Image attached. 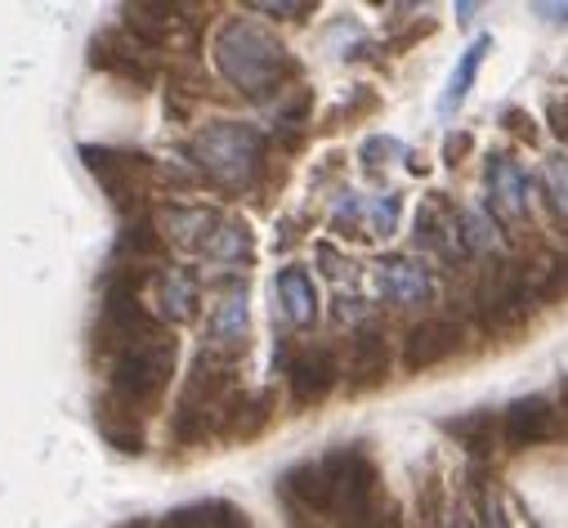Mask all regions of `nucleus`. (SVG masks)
I'll return each instance as SVG.
<instances>
[{
    "mask_svg": "<svg viewBox=\"0 0 568 528\" xmlns=\"http://www.w3.org/2000/svg\"><path fill=\"white\" fill-rule=\"evenodd\" d=\"M215 63L224 81H233L242 94H273L296 68L273 32H264L255 19H229L215 32Z\"/></svg>",
    "mask_w": 568,
    "mask_h": 528,
    "instance_id": "1",
    "label": "nucleus"
},
{
    "mask_svg": "<svg viewBox=\"0 0 568 528\" xmlns=\"http://www.w3.org/2000/svg\"><path fill=\"white\" fill-rule=\"evenodd\" d=\"M175 358H180V345L166 332H158L149 341H139V345L112 354V394H116V404L125 413L158 404V394L175 376Z\"/></svg>",
    "mask_w": 568,
    "mask_h": 528,
    "instance_id": "2",
    "label": "nucleus"
},
{
    "mask_svg": "<svg viewBox=\"0 0 568 528\" xmlns=\"http://www.w3.org/2000/svg\"><path fill=\"white\" fill-rule=\"evenodd\" d=\"M193 158H197V166H202L215 184L242 189V184H251V175L260 171L264 140L255 135L251 125H242V121H215V125H206L202 135L193 140Z\"/></svg>",
    "mask_w": 568,
    "mask_h": 528,
    "instance_id": "3",
    "label": "nucleus"
},
{
    "mask_svg": "<svg viewBox=\"0 0 568 528\" xmlns=\"http://www.w3.org/2000/svg\"><path fill=\"white\" fill-rule=\"evenodd\" d=\"M327 475H332V488H336V510L345 515V524H358L367 528V515H372V497H376V466L372 457L349 444V448H336L323 457Z\"/></svg>",
    "mask_w": 568,
    "mask_h": 528,
    "instance_id": "4",
    "label": "nucleus"
},
{
    "mask_svg": "<svg viewBox=\"0 0 568 528\" xmlns=\"http://www.w3.org/2000/svg\"><path fill=\"white\" fill-rule=\"evenodd\" d=\"M85 166L103 180V189L112 193V202L130 206L134 197H144V184L153 175L149 158H134V153H112V149H81Z\"/></svg>",
    "mask_w": 568,
    "mask_h": 528,
    "instance_id": "5",
    "label": "nucleus"
},
{
    "mask_svg": "<svg viewBox=\"0 0 568 528\" xmlns=\"http://www.w3.org/2000/svg\"><path fill=\"white\" fill-rule=\"evenodd\" d=\"M462 349V327L453 318H425L403 336V367L407 372H430L448 363Z\"/></svg>",
    "mask_w": 568,
    "mask_h": 528,
    "instance_id": "6",
    "label": "nucleus"
},
{
    "mask_svg": "<svg viewBox=\"0 0 568 528\" xmlns=\"http://www.w3.org/2000/svg\"><path fill=\"white\" fill-rule=\"evenodd\" d=\"M287 385H292V399H296L301 408L323 404L327 394L341 385V363H336V354L323 349V345L301 349L296 363H292V372H287Z\"/></svg>",
    "mask_w": 568,
    "mask_h": 528,
    "instance_id": "7",
    "label": "nucleus"
},
{
    "mask_svg": "<svg viewBox=\"0 0 568 528\" xmlns=\"http://www.w3.org/2000/svg\"><path fill=\"white\" fill-rule=\"evenodd\" d=\"M555 435V408L541 399V394H528V399H515L506 413H501V439L506 448L524 453V448H537Z\"/></svg>",
    "mask_w": 568,
    "mask_h": 528,
    "instance_id": "8",
    "label": "nucleus"
},
{
    "mask_svg": "<svg viewBox=\"0 0 568 528\" xmlns=\"http://www.w3.org/2000/svg\"><path fill=\"white\" fill-rule=\"evenodd\" d=\"M484 184H488V206L506 224L528 215V175H524V166L515 158H493L488 171H484Z\"/></svg>",
    "mask_w": 568,
    "mask_h": 528,
    "instance_id": "9",
    "label": "nucleus"
},
{
    "mask_svg": "<svg viewBox=\"0 0 568 528\" xmlns=\"http://www.w3.org/2000/svg\"><path fill=\"white\" fill-rule=\"evenodd\" d=\"M376 287H381V296H385L389 305H420V301H430V292H435L430 270H420L416 260H403V255L381 260Z\"/></svg>",
    "mask_w": 568,
    "mask_h": 528,
    "instance_id": "10",
    "label": "nucleus"
},
{
    "mask_svg": "<svg viewBox=\"0 0 568 528\" xmlns=\"http://www.w3.org/2000/svg\"><path fill=\"white\" fill-rule=\"evenodd\" d=\"M389 367H394V358H389L385 336L363 332L349 345V389H376V385H385L389 380Z\"/></svg>",
    "mask_w": 568,
    "mask_h": 528,
    "instance_id": "11",
    "label": "nucleus"
},
{
    "mask_svg": "<svg viewBox=\"0 0 568 528\" xmlns=\"http://www.w3.org/2000/svg\"><path fill=\"white\" fill-rule=\"evenodd\" d=\"M277 305H282V314H287L296 327H310L318 318V292H314L310 270L287 264V270L277 274Z\"/></svg>",
    "mask_w": 568,
    "mask_h": 528,
    "instance_id": "12",
    "label": "nucleus"
},
{
    "mask_svg": "<svg viewBox=\"0 0 568 528\" xmlns=\"http://www.w3.org/2000/svg\"><path fill=\"white\" fill-rule=\"evenodd\" d=\"M287 493L305 506V510H314V515H327V510H336V488H332V475H327V466L323 461H305V466H296V470H287Z\"/></svg>",
    "mask_w": 568,
    "mask_h": 528,
    "instance_id": "13",
    "label": "nucleus"
},
{
    "mask_svg": "<svg viewBox=\"0 0 568 528\" xmlns=\"http://www.w3.org/2000/svg\"><path fill=\"white\" fill-rule=\"evenodd\" d=\"M246 332H251L246 292H242V287H233V292H229V296H220V305H215L211 341H215V345H229V349H242V345H246Z\"/></svg>",
    "mask_w": 568,
    "mask_h": 528,
    "instance_id": "14",
    "label": "nucleus"
},
{
    "mask_svg": "<svg viewBox=\"0 0 568 528\" xmlns=\"http://www.w3.org/2000/svg\"><path fill=\"white\" fill-rule=\"evenodd\" d=\"M488 50H493V41H488V37H479V41L462 54V63L453 68V81H448V90H444V99H439V112H457V108L466 103V94H470V85H475L479 68H484V59H488Z\"/></svg>",
    "mask_w": 568,
    "mask_h": 528,
    "instance_id": "15",
    "label": "nucleus"
},
{
    "mask_svg": "<svg viewBox=\"0 0 568 528\" xmlns=\"http://www.w3.org/2000/svg\"><path fill=\"white\" fill-rule=\"evenodd\" d=\"M268 413H273V399L268 394H246V399H237L224 417V430L233 439H255L264 426H268Z\"/></svg>",
    "mask_w": 568,
    "mask_h": 528,
    "instance_id": "16",
    "label": "nucleus"
},
{
    "mask_svg": "<svg viewBox=\"0 0 568 528\" xmlns=\"http://www.w3.org/2000/svg\"><path fill=\"white\" fill-rule=\"evenodd\" d=\"M448 435L470 453V457H488L497 444V417L493 413H470L462 422H448Z\"/></svg>",
    "mask_w": 568,
    "mask_h": 528,
    "instance_id": "17",
    "label": "nucleus"
},
{
    "mask_svg": "<svg viewBox=\"0 0 568 528\" xmlns=\"http://www.w3.org/2000/svg\"><path fill=\"white\" fill-rule=\"evenodd\" d=\"M162 314L171 323H184V318L197 314V287H193V278L184 270H175V274L162 278Z\"/></svg>",
    "mask_w": 568,
    "mask_h": 528,
    "instance_id": "18",
    "label": "nucleus"
},
{
    "mask_svg": "<svg viewBox=\"0 0 568 528\" xmlns=\"http://www.w3.org/2000/svg\"><path fill=\"white\" fill-rule=\"evenodd\" d=\"M541 189H546V202L559 220H568V158H546V171H541Z\"/></svg>",
    "mask_w": 568,
    "mask_h": 528,
    "instance_id": "19",
    "label": "nucleus"
},
{
    "mask_svg": "<svg viewBox=\"0 0 568 528\" xmlns=\"http://www.w3.org/2000/svg\"><path fill=\"white\" fill-rule=\"evenodd\" d=\"M134 413H116V422L112 417H103V439L108 444H116L121 453H144V426H139V422H130Z\"/></svg>",
    "mask_w": 568,
    "mask_h": 528,
    "instance_id": "20",
    "label": "nucleus"
},
{
    "mask_svg": "<svg viewBox=\"0 0 568 528\" xmlns=\"http://www.w3.org/2000/svg\"><path fill=\"white\" fill-rule=\"evenodd\" d=\"M202 528H251V524L229 501H202Z\"/></svg>",
    "mask_w": 568,
    "mask_h": 528,
    "instance_id": "21",
    "label": "nucleus"
},
{
    "mask_svg": "<svg viewBox=\"0 0 568 528\" xmlns=\"http://www.w3.org/2000/svg\"><path fill=\"white\" fill-rule=\"evenodd\" d=\"M251 10L255 14H277V19H305V14H314L310 0H301V6H292V0H255Z\"/></svg>",
    "mask_w": 568,
    "mask_h": 528,
    "instance_id": "22",
    "label": "nucleus"
},
{
    "mask_svg": "<svg viewBox=\"0 0 568 528\" xmlns=\"http://www.w3.org/2000/svg\"><path fill=\"white\" fill-rule=\"evenodd\" d=\"M541 301H559V296H568V260H559L555 270H550V278L541 283V292H537Z\"/></svg>",
    "mask_w": 568,
    "mask_h": 528,
    "instance_id": "23",
    "label": "nucleus"
},
{
    "mask_svg": "<svg viewBox=\"0 0 568 528\" xmlns=\"http://www.w3.org/2000/svg\"><path fill=\"white\" fill-rule=\"evenodd\" d=\"M546 121H550V130H555V140L568 144V99H550V103H546Z\"/></svg>",
    "mask_w": 568,
    "mask_h": 528,
    "instance_id": "24",
    "label": "nucleus"
},
{
    "mask_svg": "<svg viewBox=\"0 0 568 528\" xmlns=\"http://www.w3.org/2000/svg\"><path fill=\"white\" fill-rule=\"evenodd\" d=\"M479 519H484V528H510L506 524V510L493 497H484V493H479Z\"/></svg>",
    "mask_w": 568,
    "mask_h": 528,
    "instance_id": "25",
    "label": "nucleus"
},
{
    "mask_svg": "<svg viewBox=\"0 0 568 528\" xmlns=\"http://www.w3.org/2000/svg\"><path fill=\"white\" fill-rule=\"evenodd\" d=\"M506 125L515 130V135H519V140H528V144L537 140V130H532V116H524L519 108H515V112H506Z\"/></svg>",
    "mask_w": 568,
    "mask_h": 528,
    "instance_id": "26",
    "label": "nucleus"
},
{
    "mask_svg": "<svg viewBox=\"0 0 568 528\" xmlns=\"http://www.w3.org/2000/svg\"><path fill=\"white\" fill-rule=\"evenodd\" d=\"M470 144H475L470 135H453V140L444 144V162H448V166H457V162H462V158L470 153Z\"/></svg>",
    "mask_w": 568,
    "mask_h": 528,
    "instance_id": "27",
    "label": "nucleus"
},
{
    "mask_svg": "<svg viewBox=\"0 0 568 528\" xmlns=\"http://www.w3.org/2000/svg\"><path fill=\"white\" fill-rule=\"evenodd\" d=\"M537 14H546V19H555V23H568V6H532Z\"/></svg>",
    "mask_w": 568,
    "mask_h": 528,
    "instance_id": "28",
    "label": "nucleus"
},
{
    "mask_svg": "<svg viewBox=\"0 0 568 528\" xmlns=\"http://www.w3.org/2000/svg\"><path fill=\"white\" fill-rule=\"evenodd\" d=\"M453 528H475V524H470V515H466V510H457V515H453Z\"/></svg>",
    "mask_w": 568,
    "mask_h": 528,
    "instance_id": "29",
    "label": "nucleus"
},
{
    "mask_svg": "<svg viewBox=\"0 0 568 528\" xmlns=\"http://www.w3.org/2000/svg\"><path fill=\"white\" fill-rule=\"evenodd\" d=\"M564 404H568V380H564Z\"/></svg>",
    "mask_w": 568,
    "mask_h": 528,
    "instance_id": "30",
    "label": "nucleus"
},
{
    "mask_svg": "<svg viewBox=\"0 0 568 528\" xmlns=\"http://www.w3.org/2000/svg\"><path fill=\"white\" fill-rule=\"evenodd\" d=\"M528 528H541V524H537V519H528Z\"/></svg>",
    "mask_w": 568,
    "mask_h": 528,
    "instance_id": "31",
    "label": "nucleus"
}]
</instances>
